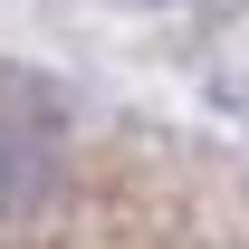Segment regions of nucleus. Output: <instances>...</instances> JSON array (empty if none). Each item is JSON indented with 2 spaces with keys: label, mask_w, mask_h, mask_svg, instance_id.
I'll return each instance as SVG.
<instances>
[{
  "label": "nucleus",
  "mask_w": 249,
  "mask_h": 249,
  "mask_svg": "<svg viewBox=\"0 0 249 249\" xmlns=\"http://www.w3.org/2000/svg\"><path fill=\"white\" fill-rule=\"evenodd\" d=\"M48 192H58V106L29 77H10V96H0V211H38Z\"/></svg>",
  "instance_id": "1"
}]
</instances>
